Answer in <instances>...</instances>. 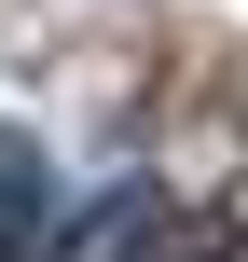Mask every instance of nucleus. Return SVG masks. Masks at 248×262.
Segmentation results:
<instances>
[{"label": "nucleus", "instance_id": "obj_1", "mask_svg": "<svg viewBox=\"0 0 248 262\" xmlns=\"http://www.w3.org/2000/svg\"><path fill=\"white\" fill-rule=\"evenodd\" d=\"M152 235H166V193H152V180H124L110 207H83V221L55 235V262H152Z\"/></svg>", "mask_w": 248, "mask_h": 262}, {"label": "nucleus", "instance_id": "obj_2", "mask_svg": "<svg viewBox=\"0 0 248 262\" xmlns=\"http://www.w3.org/2000/svg\"><path fill=\"white\" fill-rule=\"evenodd\" d=\"M41 249H55V180L28 138H0V262H41Z\"/></svg>", "mask_w": 248, "mask_h": 262}, {"label": "nucleus", "instance_id": "obj_3", "mask_svg": "<svg viewBox=\"0 0 248 262\" xmlns=\"http://www.w3.org/2000/svg\"><path fill=\"white\" fill-rule=\"evenodd\" d=\"M152 262H235V221H179V207H166V235H152Z\"/></svg>", "mask_w": 248, "mask_h": 262}]
</instances>
